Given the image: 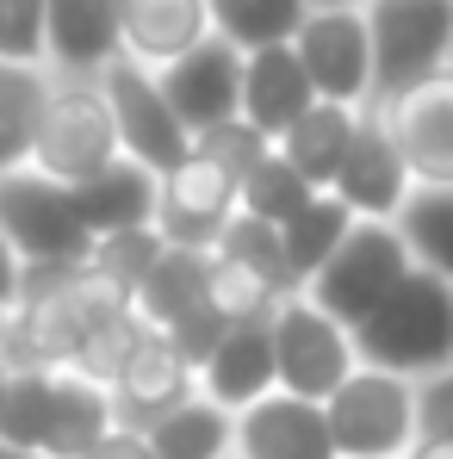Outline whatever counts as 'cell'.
<instances>
[{"instance_id":"obj_8","label":"cell","mask_w":453,"mask_h":459,"mask_svg":"<svg viewBox=\"0 0 453 459\" xmlns=\"http://www.w3.org/2000/svg\"><path fill=\"white\" fill-rule=\"evenodd\" d=\"M286 44L299 56L304 81H310V100L354 106V112L373 100V50H367L361 0L354 6H310Z\"/></svg>"},{"instance_id":"obj_18","label":"cell","mask_w":453,"mask_h":459,"mask_svg":"<svg viewBox=\"0 0 453 459\" xmlns=\"http://www.w3.org/2000/svg\"><path fill=\"white\" fill-rule=\"evenodd\" d=\"M205 38H212L205 0H118V56L144 69H168Z\"/></svg>"},{"instance_id":"obj_37","label":"cell","mask_w":453,"mask_h":459,"mask_svg":"<svg viewBox=\"0 0 453 459\" xmlns=\"http://www.w3.org/2000/svg\"><path fill=\"white\" fill-rule=\"evenodd\" d=\"M410 410H416V441H453V367L410 385Z\"/></svg>"},{"instance_id":"obj_27","label":"cell","mask_w":453,"mask_h":459,"mask_svg":"<svg viewBox=\"0 0 453 459\" xmlns=\"http://www.w3.org/2000/svg\"><path fill=\"white\" fill-rule=\"evenodd\" d=\"M144 441H150V459H218L230 454V416L205 397H187L180 410L144 429Z\"/></svg>"},{"instance_id":"obj_14","label":"cell","mask_w":453,"mask_h":459,"mask_svg":"<svg viewBox=\"0 0 453 459\" xmlns=\"http://www.w3.org/2000/svg\"><path fill=\"white\" fill-rule=\"evenodd\" d=\"M187 397H199V379H193V367H187L161 335H144V342L131 348V360L106 385L112 429H131V435H144L150 422H161L168 410H180Z\"/></svg>"},{"instance_id":"obj_22","label":"cell","mask_w":453,"mask_h":459,"mask_svg":"<svg viewBox=\"0 0 453 459\" xmlns=\"http://www.w3.org/2000/svg\"><path fill=\"white\" fill-rule=\"evenodd\" d=\"M205 305V255H187V248H161L155 255V267L131 286V316L161 335V329H174L187 310Z\"/></svg>"},{"instance_id":"obj_17","label":"cell","mask_w":453,"mask_h":459,"mask_svg":"<svg viewBox=\"0 0 453 459\" xmlns=\"http://www.w3.org/2000/svg\"><path fill=\"white\" fill-rule=\"evenodd\" d=\"M193 379H199V397L218 403L224 416L261 403L267 391H280V385H274V342H267V323H230L224 342L205 354V367H199Z\"/></svg>"},{"instance_id":"obj_10","label":"cell","mask_w":453,"mask_h":459,"mask_svg":"<svg viewBox=\"0 0 453 459\" xmlns=\"http://www.w3.org/2000/svg\"><path fill=\"white\" fill-rule=\"evenodd\" d=\"M410 186H453V69L404 87L397 100L373 106Z\"/></svg>"},{"instance_id":"obj_21","label":"cell","mask_w":453,"mask_h":459,"mask_svg":"<svg viewBox=\"0 0 453 459\" xmlns=\"http://www.w3.org/2000/svg\"><path fill=\"white\" fill-rule=\"evenodd\" d=\"M354 106H329V100H310L299 118L274 137V155L299 174L310 193H329V180H335V168H342V155H348V137H354Z\"/></svg>"},{"instance_id":"obj_25","label":"cell","mask_w":453,"mask_h":459,"mask_svg":"<svg viewBox=\"0 0 453 459\" xmlns=\"http://www.w3.org/2000/svg\"><path fill=\"white\" fill-rule=\"evenodd\" d=\"M50 100L44 63H0V174H19L31 161V137Z\"/></svg>"},{"instance_id":"obj_43","label":"cell","mask_w":453,"mask_h":459,"mask_svg":"<svg viewBox=\"0 0 453 459\" xmlns=\"http://www.w3.org/2000/svg\"><path fill=\"white\" fill-rule=\"evenodd\" d=\"M448 69H453V44H448Z\"/></svg>"},{"instance_id":"obj_38","label":"cell","mask_w":453,"mask_h":459,"mask_svg":"<svg viewBox=\"0 0 453 459\" xmlns=\"http://www.w3.org/2000/svg\"><path fill=\"white\" fill-rule=\"evenodd\" d=\"M81 459H150V441H144V435H131V429H106V435H100Z\"/></svg>"},{"instance_id":"obj_40","label":"cell","mask_w":453,"mask_h":459,"mask_svg":"<svg viewBox=\"0 0 453 459\" xmlns=\"http://www.w3.org/2000/svg\"><path fill=\"white\" fill-rule=\"evenodd\" d=\"M404 459H453V441H410Z\"/></svg>"},{"instance_id":"obj_7","label":"cell","mask_w":453,"mask_h":459,"mask_svg":"<svg viewBox=\"0 0 453 459\" xmlns=\"http://www.w3.org/2000/svg\"><path fill=\"white\" fill-rule=\"evenodd\" d=\"M267 342H274V385L286 397H304V403H323L335 385L361 367L354 360V335L335 316H323L304 292H286L274 305Z\"/></svg>"},{"instance_id":"obj_2","label":"cell","mask_w":453,"mask_h":459,"mask_svg":"<svg viewBox=\"0 0 453 459\" xmlns=\"http://www.w3.org/2000/svg\"><path fill=\"white\" fill-rule=\"evenodd\" d=\"M118 161V137H112V112H106V93L100 75H50V100H44V118H38V137H31V174L57 180V186H81L87 174L112 168Z\"/></svg>"},{"instance_id":"obj_30","label":"cell","mask_w":453,"mask_h":459,"mask_svg":"<svg viewBox=\"0 0 453 459\" xmlns=\"http://www.w3.org/2000/svg\"><path fill=\"white\" fill-rule=\"evenodd\" d=\"M280 305V292L267 280H255L248 267H236L224 255H205V310L218 323H267Z\"/></svg>"},{"instance_id":"obj_45","label":"cell","mask_w":453,"mask_h":459,"mask_svg":"<svg viewBox=\"0 0 453 459\" xmlns=\"http://www.w3.org/2000/svg\"><path fill=\"white\" fill-rule=\"evenodd\" d=\"M0 379H6V373H0Z\"/></svg>"},{"instance_id":"obj_15","label":"cell","mask_w":453,"mask_h":459,"mask_svg":"<svg viewBox=\"0 0 453 459\" xmlns=\"http://www.w3.org/2000/svg\"><path fill=\"white\" fill-rule=\"evenodd\" d=\"M230 459H335L323 403L267 391L261 403L230 416Z\"/></svg>"},{"instance_id":"obj_11","label":"cell","mask_w":453,"mask_h":459,"mask_svg":"<svg viewBox=\"0 0 453 459\" xmlns=\"http://www.w3.org/2000/svg\"><path fill=\"white\" fill-rule=\"evenodd\" d=\"M236 212V180L218 174L212 161L187 155L180 168H168L155 180V218L150 230L161 236V248H187V255H212L218 230Z\"/></svg>"},{"instance_id":"obj_13","label":"cell","mask_w":453,"mask_h":459,"mask_svg":"<svg viewBox=\"0 0 453 459\" xmlns=\"http://www.w3.org/2000/svg\"><path fill=\"white\" fill-rule=\"evenodd\" d=\"M155 87H161L174 125H180L187 137H199V131H212V125L236 118L242 50H230L224 38H205V44H193L187 56H174L168 69H155Z\"/></svg>"},{"instance_id":"obj_9","label":"cell","mask_w":453,"mask_h":459,"mask_svg":"<svg viewBox=\"0 0 453 459\" xmlns=\"http://www.w3.org/2000/svg\"><path fill=\"white\" fill-rule=\"evenodd\" d=\"M100 93H106L112 137H118V155H125V161H137L155 180L187 161L193 137L174 125V112H168V100H161V87H155V69L131 63V56H112V63L100 69Z\"/></svg>"},{"instance_id":"obj_32","label":"cell","mask_w":453,"mask_h":459,"mask_svg":"<svg viewBox=\"0 0 453 459\" xmlns=\"http://www.w3.org/2000/svg\"><path fill=\"white\" fill-rule=\"evenodd\" d=\"M304 199H310V186H304L280 155H267L261 168H248V174L236 180V212H248V218H261V224H274V230L286 224Z\"/></svg>"},{"instance_id":"obj_4","label":"cell","mask_w":453,"mask_h":459,"mask_svg":"<svg viewBox=\"0 0 453 459\" xmlns=\"http://www.w3.org/2000/svg\"><path fill=\"white\" fill-rule=\"evenodd\" d=\"M0 242L13 248L19 273H69L87 261V230L75 224V205H69V186L19 168V174H0Z\"/></svg>"},{"instance_id":"obj_16","label":"cell","mask_w":453,"mask_h":459,"mask_svg":"<svg viewBox=\"0 0 453 459\" xmlns=\"http://www.w3.org/2000/svg\"><path fill=\"white\" fill-rule=\"evenodd\" d=\"M118 56V0H44V69L100 75Z\"/></svg>"},{"instance_id":"obj_31","label":"cell","mask_w":453,"mask_h":459,"mask_svg":"<svg viewBox=\"0 0 453 459\" xmlns=\"http://www.w3.org/2000/svg\"><path fill=\"white\" fill-rule=\"evenodd\" d=\"M50 429V373H6L0 379V441L44 459Z\"/></svg>"},{"instance_id":"obj_6","label":"cell","mask_w":453,"mask_h":459,"mask_svg":"<svg viewBox=\"0 0 453 459\" xmlns=\"http://www.w3.org/2000/svg\"><path fill=\"white\" fill-rule=\"evenodd\" d=\"M404 273H410V255H404L397 230L391 224H354L342 236V248L304 280V299L323 310V316H335L342 329H354V323H367L391 299V286Z\"/></svg>"},{"instance_id":"obj_23","label":"cell","mask_w":453,"mask_h":459,"mask_svg":"<svg viewBox=\"0 0 453 459\" xmlns=\"http://www.w3.org/2000/svg\"><path fill=\"white\" fill-rule=\"evenodd\" d=\"M391 230H397L410 267H423V273L453 286V186H410Z\"/></svg>"},{"instance_id":"obj_28","label":"cell","mask_w":453,"mask_h":459,"mask_svg":"<svg viewBox=\"0 0 453 459\" xmlns=\"http://www.w3.org/2000/svg\"><path fill=\"white\" fill-rule=\"evenodd\" d=\"M205 19H212V38H224L230 50H267L299 31L304 6L299 0H205Z\"/></svg>"},{"instance_id":"obj_1","label":"cell","mask_w":453,"mask_h":459,"mask_svg":"<svg viewBox=\"0 0 453 459\" xmlns=\"http://www.w3.org/2000/svg\"><path fill=\"white\" fill-rule=\"evenodd\" d=\"M348 335H354V360L361 367L410 379V385L429 379V373L453 367V286L423 273V267H410L391 286V299L367 323H354Z\"/></svg>"},{"instance_id":"obj_3","label":"cell","mask_w":453,"mask_h":459,"mask_svg":"<svg viewBox=\"0 0 453 459\" xmlns=\"http://www.w3.org/2000/svg\"><path fill=\"white\" fill-rule=\"evenodd\" d=\"M361 19H367V50H373V100L367 106H385L404 87L448 69L453 0H361Z\"/></svg>"},{"instance_id":"obj_5","label":"cell","mask_w":453,"mask_h":459,"mask_svg":"<svg viewBox=\"0 0 453 459\" xmlns=\"http://www.w3.org/2000/svg\"><path fill=\"white\" fill-rule=\"evenodd\" d=\"M323 429H329L335 459H404V447L416 441L410 379L354 367L323 397Z\"/></svg>"},{"instance_id":"obj_41","label":"cell","mask_w":453,"mask_h":459,"mask_svg":"<svg viewBox=\"0 0 453 459\" xmlns=\"http://www.w3.org/2000/svg\"><path fill=\"white\" fill-rule=\"evenodd\" d=\"M0 459H38V454H25V447H6V441H0Z\"/></svg>"},{"instance_id":"obj_33","label":"cell","mask_w":453,"mask_h":459,"mask_svg":"<svg viewBox=\"0 0 453 459\" xmlns=\"http://www.w3.org/2000/svg\"><path fill=\"white\" fill-rule=\"evenodd\" d=\"M155 255H161V236H155V230H112V236H100V242L87 248V267H93L100 280H112V286L131 299V286L155 267Z\"/></svg>"},{"instance_id":"obj_12","label":"cell","mask_w":453,"mask_h":459,"mask_svg":"<svg viewBox=\"0 0 453 459\" xmlns=\"http://www.w3.org/2000/svg\"><path fill=\"white\" fill-rule=\"evenodd\" d=\"M404 193H410V174H404V161L391 150L379 112L361 106L354 137H348V155H342V168H335V180H329V199H335L354 224H391L397 205H404Z\"/></svg>"},{"instance_id":"obj_35","label":"cell","mask_w":453,"mask_h":459,"mask_svg":"<svg viewBox=\"0 0 453 459\" xmlns=\"http://www.w3.org/2000/svg\"><path fill=\"white\" fill-rule=\"evenodd\" d=\"M187 155H199V161H212L218 174H230V180H242L248 168H261V161L274 155V143H267V137H261L255 125H242V118H224V125L199 131Z\"/></svg>"},{"instance_id":"obj_29","label":"cell","mask_w":453,"mask_h":459,"mask_svg":"<svg viewBox=\"0 0 453 459\" xmlns=\"http://www.w3.org/2000/svg\"><path fill=\"white\" fill-rule=\"evenodd\" d=\"M212 255H224V261H236V267H248V273L267 280L280 299L299 292V280H292V267H286V248H280V230L261 224V218H248V212H230V224L218 230Z\"/></svg>"},{"instance_id":"obj_19","label":"cell","mask_w":453,"mask_h":459,"mask_svg":"<svg viewBox=\"0 0 453 459\" xmlns=\"http://www.w3.org/2000/svg\"><path fill=\"white\" fill-rule=\"evenodd\" d=\"M310 106V81H304L292 44H267V50H242V87H236V118L255 125L267 143Z\"/></svg>"},{"instance_id":"obj_36","label":"cell","mask_w":453,"mask_h":459,"mask_svg":"<svg viewBox=\"0 0 453 459\" xmlns=\"http://www.w3.org/2000/svg\"><path fill=\"white\" fill-rule=\"evenodd\" d=\"M0 63H44V0H0Z\"/></svg>"},{"instance_id":"obj_26","label":"cell","mask_w":453,"mask_h":459,"mask_svg":"<svg viewBox=\"0 0 453 459\" xmlns=\"http://www.w3.org/2000/svg\"><path fill=\"white\" fill-rule=\"evenodd\" d=\"M354 230V218L329 199V193H310L299 212L280 224V248H286V267H292V280H299V292H304V280L342 248V236Z\"/></svg>"},{"instance_id":"obj_42","label":"cell","mask_w":453,"mask_h":459,"mask_svg":"<svg viewBox=\"0 0 453 459\" xmlns=\"http://www.w3.org/2000/svg\"><path fill=\"white\" fill-rule=\"evenodd\" d=\"M304 13H310V6H354V0H299Z\"/></svg>"},{"instance_id":"obj_44","label":"cell","mask_w":453,"mask_h":459,"mask_svg":"<svg viewBox=\"0 0 453 459\" xmlns=\"http://www.w3.org/2000/svg\"><path fill=\"white\" fill-rule=\"evenodd\" d=\"M218 459H230V454H218Z\"/></svg>"},{"instance_id":"obj_20","label":"cell","mask_w":453,"mask_h":459,"mask_svg":"<svg viewBox=\"0 0 453 459\" xmlns=\"http://www.w3.org/2000/svg\"><path fill=\"white\" fill-rule=\"evenodd\" d=\"M69 205H75V224L87 230V242L112 236V230H150L155 218V174H144L137 161H112L100 174H87L81 186H69Z\"/></svg>"},{"instance_id":"obj_39","label":"cell","mask_w":453,"mask_h":459,"mask_svg":"<svg viewBox=\"0 0 453 459\" xmlns=\"http://www.w3.org/2000/svg\"><path fill=\"white\" fill-rule=\"evenodd\" d=\"M13 305H19V261H13V248L0 242V329H6Z\"/></svg>"},{"instance_id":"obj_24","label":"cell","mask_w":453,"mask_h":459,"mask_svg":"<svg viewBox=\"0 0 453 459\" xmlns=\"http://www.w3.org/2000/svg\"><path fill=\"white\" fill-rule=\"evenodd\" d=\"M112 429L106 391L81 373H50V429H44V459H81Z\"/></svg>"},{"instance_id":"obj_34","label":"cell","mask_w":453,"mask_h":459,"mask_svg":"<svg viewBox=\"0 0 453 459\" xmlns=\"http://www.w3.org/2000/svg\"><path fill=\"white\" fill-rule=\"evenodd\" d=\"M144 335H150V329H144L131 310H118L112 323H100L93 335H81V348H75V360H69V373H81V379H93L100 391H106V385H112V373L131 360V348H137Z\"/></svg>"}]
</instances>
